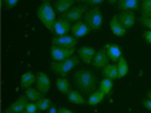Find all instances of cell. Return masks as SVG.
Returning a JSON list of instances; mask_svg holds the SVG:
<instances>
[{"instance_id": "obj_19", "label": "cell", "mask_w": 151, "mask_h": 113, "mask_svg": "<svg viewBox=\"0 0 151 113\" xmlns=\"http://www.w3.org/2000/svg\"><path fill=\"white\" fill-rule=\"evenodd\" d=\"M102 75L106 78H110V80H116L119 78V72H118V64H112L109 63L106 67L102 68Z\"/></svg>"}, {"instance_id": "obj_34", "label": "cell", "mask_w": 151, "mask_h": 113, "mask_svg": "<svg viewBox=\"0 0 151 113\" xmlns=\"http://www.w3.org/2000/svg\"><path fill=\"white\" fill-rule=\"evenodd\" d=\"M142 105L151 112V99H143V100H142Z\"/></svg>"}, {"instance_id": "obj_26", "label": "cell", "mask_w": 151, "mask_h": 113, "mask_svg": "<svg viewBox=\"0 0 151 113\" xmlns=\"http://www.w3.org/2000/svg\"><path fill=\"white\" fill-rule=\"evenodd\" d=\"M129 71V67H128V62L124 57H122L118 62V72H119V78L127 76V73H128Z\"/></svg>"}, {"instance_id": "obj_27", "label": "cell", "mask_w": 151, "mask_h": 113, "mask_svg": "<svg viewBox=\"0 0 151 113\" xmlns=\"http://www.w3.org/2000/svg\"><path fill=\"white\" fill-rule=\"evenodd\" d=\"M139 9L143 17H151V0H141Z\"/></svg>"}, {"instance_id": "obj_8", "label": "cell", "mask_w": 151, "mask_h": 113, "mask_svg": "<svg viewBox=\"0 0 151 113\" xmlns=\"http://www.w3.org/2000/svg\"><path fill=\"white\" fill-rule=\"evenodd\" d=\"M118 19L125 30L132 28L133 25H134V22H136L134 12H133V10H123L120 14H118Z\"/></svg>"}, {"instance_id": "obj_40", "label": "cell", "mask_w": 151, "mask_h": 113, "mask_svg": "<svg viewBox=\"0 0 151 113\" xmlns=\"http://www.w3.org/2000/svg\"><path fill=\"white\" fill-rule=\"evenodd\" d=\"M22 113H29V112H27V111H25V112H22Z\"/></svg>"}, {"instance_id": "obj_28", "label": "cell", "mask_w": 151, "mask_h": 113, "mask_svg": "<svg viewBox=\"0 0 151 113\" xmlns=\"http://www.w3.org/2000/svg\"><path fill=\"white\" fill-rule=\"evenodd\" d=\"M36 105H37V108L40 109V111H48L50 107L53 105V103L49 100L48 98H42V99H39V100L36 102Z\"/></svg>"}, {"instance_id": "obj_36", "label": "cell", "mask_w": 151, "mask_h": 113, "mask_svg": "<svg viewBox=\"0 0 151 113\" xmlns=\"http://www.w3.org/2000/svg\"><path fill=\"white\" fill-rule=\"evenodd\" d=\"M48 113H58V108L56 107V105H52V107H50L49 109H48Z\"/></svg>"}, {"instance_id": "obj_38", "label": "cell", "mask_w": 151, "mask_h": 113, "mask_svg": "<svg viewBox=\"0 0 151 113\" xmlns=\"http://www.w3.org/2000/svg\"><path fill=\"white\" fill-rule=\"evenodd\" d=\"M147 98H149V99H151V90H150L149 92H147Z\"/></svg>"}, {"instance_id": "obj_6", "label": "cell", "mask_w": 151, "mask_h": 113, "mask_svg": "<svg viewBox=\"0 0 151 113\" xmlns=\"http://www.w3.org/2000/svg\"><path fill=\"white\" fill-rule=\"evenodd\" d=\"M78 44V39L70 35L65 36H54L52 39V45L62 46V48H75Z\"/></svg>"}, {"instance_id": "obj_14", "label": "cell", "mask_w": 151, "mask_h": 113, "mask_svg": "<svg viewBox=\"0 0 151 113\" xmlns=\"http://www.w3.org/2000/svg\"><path fill=\"white\" fill-rule=\"evenodd\" d=\"M105 50L106 53H107V57L109 59L114 63V62H116L118 63L119 59L122 58V50H120V48L116 45V44H107V45L105 46Z\"/></svg>"}, {"instance_id": "obj_18", "label": "cell", "mask_w": 151, "mask_h": 113, "mask_svg": "<svg viewBox=\"0 0 151 113\" xmlns=\"http://www.w3.org/2000/svg\"><path fill=\"white\" fill-rule=\"evenodd\" d=\"M141 0H118V8L120 10H137L139 9Z\"/></svg>"}, {"instance_id": "obj_35", "label": "cell", "mask_w": 151, "mask_h": 113, "mask_svg": "<svg viewBox=\"0 0 151 113\" xmlns=\"http://www.w3.org/2000/svg\"><path fill=\"white\" fill-rule=\"evenodd\" d=\"M58 113H75V112L70 111V109L66 107H61V108H58Z\"/></svg>"}, {"instance_id": "obj_31", "label": "cell", "mask_w": 151, "mask_h": 113, "mask_svg": "<svg viewBox=\"0 0 151 113\" xmlns=\"http://www.w3.org/2000/svg\"><path fill=\"white\" fill-rule=\"evenodd\" d=\"M37 105H36V103H34V102H29V104H27V107H26V111L29 112V113H37Z\"/></svg>"}, {"instance_id": "obj_11", "label": "cell", "mask_w": 151, "mask_h": 113, "mask_svg": "<svg viewBox=\"0 0 151 113\" xmlns=\"http://www.w3.org/2000/svg\"><path fill=\"white\" fill-rule=\"evenodd\" d=\"M89 31H91V27L87 25V22H83V21L75 22V25L71 27V33H73V36L76 37V39L87 36L89 33Z\"/></svg>"}, {"instance_id": "obj_37", "label": "cell", "mask_w": 151, "mask_h": 113, "mask_svg": "<svg viewBox=\"0 0 151 113\" xmlns=\"http://www.w3.org/2000/svg\"><path fill=\"white\" fill-rule=\"evenodd\" d=\"M107 1L110 3V4H114V3H116V1H118V0H107Z\"/></svg>"}, {"instance_id": "obj_29", "label": "cell", "mask_w": 151, "mask_h": 113, "mask_svg": "<svg viewBox=\"0 0 151 113\" xmlns=\"http://www.w3.org/2000/svg\"><path fill=\"white\" fill-rule=\"evenodd\" d=\"M18 3V0H3V8L4 9H12L14 8Z\"/></svg>"}, {"instance_id": "obj_39", "label": "cell", "mask_w": 151, "mask_h": 113, "mask_svg": "<svg viewBox=\"0 0 151 113\" xmlns=\"http://www.w3.org/2000/svg\"><path fill=\"white\" fill-rule=\"evenodd\" d=\"M3 113H14V112H11L9 109H6V111H5V112H3Z\"/></svg>"}, {"instance_id": "obj_30", "label": "cell", "mask_w": 151, "mask_h": 113, "mask_svg": "<svg viewBox=\"0 0 151 113\" xmlns=\"http://www.w3.org/2000/svg\"><path fill=\"white\" fill-rule=\"evenodd\" d=\"M139 22H141V25H142L143 27H146V28H149L151 30V17H141L139 18Z\"/></svg>"}, {"instance_id": "obj_12", "label": "cell", "mask_w": 151, "mask_h": 113, "mask_svg": "<svg viewBox=\"0 0 151 113\" xmlns=\"http://www.w3.org/2000/svg\"><path fill=\"white\" fill-rule=\"evenodd\" d=\"M36 87L37 90H40L42 92H45L49 90L50 87V78L48 77V75L45 72H39L36 75Z\"/></svg>"}, {"instance_id": "obj_33", "label": "cell", "mask_w": 151, "mask_h": 113, "mask_svg": "<svg viewBox=\"0 0 151 113\" xmlns=\"http://www.w3.org/2000/svg\"><path fill=\"white\" fill-rule=\"evenodd\" d=\"M143 37H145V40L147 41V44L151 45V30L145 31V32H143Z\"/></svg>"}, {"instance_id": "obj_23", "label": "cell", "mask_w": 151, "mask_h": 113, "mask_svg": "<svg viewBox=\"0 0 151 113\" xmlns=\"http://www.w3.org/2000/svg\"><path fill=\"white\" fill-rule=\"evenodd\" d=\"M56 86L58 89V91L62 94H67L70 91V81L66 77H58L56 81Z\"/></svg>"}, {"instance_id": "obj_21", "label": "cell", "mask_w": 151, "mask_h": 113, "mask_svg": "<svg viewBox=\"0 0 151 113\" xmlns=\"http://www.w3.org/2000/svg\"><path fill=\"white\" fill-rule=\"evenodd\" d=\"M36 82V75H34L31 71L29 72H25L21 77V86L25 87V89H29Z\"/></svg>"}, {"instance_id": "obj_17", "label": "cell", "mask_w": 151, "mask_h": 113, "mask_svg": "<svg viewBox=\"0 0 151 113\" xmlns=\"http://www.w3.org/2000/svg\"><path fill=\"white\" fill-rule=\"evenodd\" d=\"M110 30H111L112 33H114L115 36H118V37H123L125 35V32H127V30L123 27L122 23L119 22L118 16H115L114 18L110 21Z\"/></svg>"}, {"instance_id": "obj_20", "label": "cell", "mask_w": 151, "mask_h": 113, "mask_svg": "<svg viewBox=\"0 0 151 113\" xmlns=\"http://www.w3.org/2000/svg\"><path fill=\"white\" fill-rule=\"evenodd\" d=\"M67 100L70 103H73V104H85V103H88V100H85L83 98V95L80 94L78 90H70L67 92Z\"/></svg>"}, {"instance_id": "obj_5", "label": "cell", "mask_w": 151, "mask_h": 113, "mask_svg": "<svg viewBox=\"0 0 151 113\" xmlns=\"http://www.w3.org/2000/svg\"><path fill=\"white\" fill-rule=\"evenodd\" d=\"M75 48H62V46H57L52 45L50 48V57L54 62H62L66 60L67 58L74 55Z\"/></svg>"}, {"instance_id": "obj_22", "label": "cell", "mask_w": 151, "mask_h": 113, "mask_svg": "<svg viewBox=\"0 0 151 113\" xmlns=\"http://www.w3.org/2000/svg\"><path fill=\"white\" fill-rule=\"evenodd\" d=\"M25 95H26V98L29 99L30 102H34V103H36L39 99L44 98V92H42L40 90H37V89H34V87L26 89Z\"/></svg>"}, {"instance_id": "obj_24", "label": "cell", "mask_w": 151, "mask_h": 113, "mask_svg": "<svg viewBox=\"0 0 151 113\" xmlns=\"http://www.w3.org/2000/svg\"><path fill=\"white\" fill-rule=\"evenodd\" d=\"M112 87H114V84H112V80L110 78H102V81L99 82V87L98 90H101L105 95H110L112 91Z\"/></svg>"}, {"instance_id": "obj_16", "label": "cell", "mask_w": 151, "mask_h": 113, "mask_svg": "<svg viewBox=\"0 0 151 113\" xmlns=\"http://www.w3.org/2000/svg\"><path fill=\"white\" fill-rule=\"evenodd\" d=\"M53 6L56 9V12L61 13V14H65L73 6H75V0H57Z\"/></svg>"}, {"instance_id": "obj_13", "label": "cell", "mask_w": 151, "mask_h": 113, "mask_svg": "<svg viewBox=\"0 0 151 113\" xmlns=\"http://www.w3.org/2000/svg\"><path fill=\"white\" fill-rule=\"evenodd\" d=\"M109 57H107V53H106L105 49H101V50H97V53H96V55L93 58V62H92V64H93L94 68H104L109 64Z\"/></svg>"}, {"instance_id": "obj_1", "label": "cell", "mask_w": 151, "mask_h": 113, "mask_svg": "<svg viewBox=\"0 0 151 113\" xmlns=\"http://www.w3.org/2000/svg\"><path fill=\"white\" fill-rule=\"evenodd\" d=\"M74 81L76 87L81 92H93L97 85V76L92 70L84 68V70H79L74 76Z\"/></svg>"}, {"instance_id": "obj_2", "label": "cell", "mask_w": 151, "mask_h": 113, "mask_svg": "<svg viewBox=\"0 0 151 113\" xmlns=\"http://www.w3.org/2000/svg\"><path fill=\"white\" fill-rule=\"evenodd\" d=\"M37 18L42 21V23L48 30L53 31L54 23H56V9L48 0H44L42 5L37 9Z\"/></svg>"}, {"instance_id": "obj_7", "label": "cell", "mask_w": 151, "mask_h": 113, "mask_svg": "<svg viewBox=\"0 0 151 113\" xmlns=\"http://www.w3.org/2000/svg\"><path fill=\"white\" fill-rule=\"evenodd\" d=\"M71 26L70 25V21L66 19V18H60L56 21L54 23V27H53V32L56 36H65L70 32L71 30Z\"/></svg>"}, {"instance_id": "obj_25", "label": "cell", "mask_w": 151, "mask_h": 113, "mask_svg": "<svg viewBox=\"0 0 151 113\" xmlns=\"http://www.w3.org/2000/svg\"><path fill=\"white\" fill-rule=\"evenodd\" d=\"M105 97H106V95L101 90H96V91L92 92L91 97L88 98V104L89 105H97L98 103H101L102 100H104Z\"/></svg>"}, {"instance_id": "obj_4", "label": "cell", "mask_w": 151, "mask_h": 113, "mask_svg": "<svg viewBox=\"0 0 151 113\" xmlns=\"http://www.w3.org/2000/svg\"><path fill=\"white\" fill-rule=\"evenodd\" d=\"M84 17H85V22L91 27V30L97 31L101 28L102 23H104V14H102L101 9L98 6H94L91 10H88Z\"/></svg>"}, {"instance_id": "obj_15", "label": "cell", "mask_w": 151, "mask_h": 113, "mask_svg": "<svg viewBox=\"0 0 151 113\" xmlns=\"http://www.w3.org/2000/svg\"><path fill=\"white\" fill-rule=\"evenodd\" d=\"M29 99L26 98V95H23V97H19L17 100L13 103V104L9 105V111L11 112H14V113H22L26 111V107L27 104H29Z\"/></svg>"}, {"instance_id": "obj_3", "label": "cell", "mask_w": 151, "mask_h": 113, "mask_svg": "<svg viewBox=\"0 0 151 113\" xmlns=\"http://www.w3.org/2000/svg\"><path fill=\"white\" fill-rule=\"evenodd\" d=\"M79 55H73L70 58H67L66 60L62 62H54L50 64V68L56 75H60V76H65L70 72L73 68H75L79 64Z\"/></svg>"}, {"instance_id": "obj_10", "label": "cell", "mask_w": 151, "mask_h": 113, "mask_svg": "<svg viewBox=\"0 0 151 113\" xmlns=\"http://www.w3.org/2000/svg\"><path fill=\"white\" fill-rule=\"evenodd\" d=\"M96 53H97V50L92 46H81L78 49V55L85 64H89L93 62Z\"/></svg>"}, {"instance_id": "obj_32", "label": "cell", "mask_w": 151, "mask_h": 113, "mask_svg": "<svg viewBox=\"0 0 151 113\" xmlns=\"http://www.w3.org/2000/svg\"><path fill=\"white\" fill-rule=\"evenodd\" d=\"M80 1L85 5H98L101 3H104L105 0H80Z\"/></svg>"}, {"instance_id": "obj_9", "label": "cell", "mask_w": 151, "mask_h": 113, "mask_svg": "<svg viewBox=\"0 0 151 113\" xmlns=\"http://www.w3.org/2000/svg\"><path fill=\"white\" fill-rule=\"evenodd\" d=\"M85 8L84 6H79V5H75L73 6L68 12H66L63 14V18L68 19L70 22H79L81 19V17L85 16Z\"/></svg>"}]
</instances>
